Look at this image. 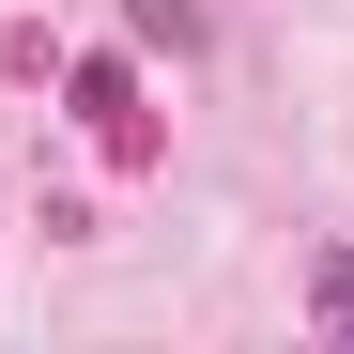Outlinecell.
I'll use <instances>...</instances> for the list:
<instances>
[{
  "mask_svg": "<svg viewBox=\"0 0 354 354\" xmlns=\"http://www.w3.org/2000/svg\"><path fill=\"white\" fill-rule=\"evenodd\" d=\"M62 108L93 124L108 169H154V154H169V139H154V108H139V62H124V46H62Z\"/></svg>",
  "mask_w": 354,
  "mask_h": 354,
  "instance_id": "obj_1",
  "label": "cell"
},
{
  "mask_svg": "<svg viewBox=\"0 0 354 354\" xmlns=\"http://www.w3.org/2000/svg\"><path fill=\"white\" fill-rule=\"evenodd\" d=\"M124 31H139V46H169V62H185V46H201V0H124Z\"/></svg>",
  "mask_w": 354,
  "mask_h": 354,
  "instance_id": "obj_3",
  "label": "cell"
},
{
  "mask_svg": "<svg viewBox=\"0 0 354 354\" xmlns=\"http://www.w3.org/2000/svg\"><path fill=\"white\" fill-rule=\"evenodd\" d=\"M308 324H324V339H354V247H324V262H308Z\"/></svg>",
  "mask_w": 354,
  "mask_h": 354,
  "instance_id": "obj_2",
  "label": "cell"
}]
</instances>
